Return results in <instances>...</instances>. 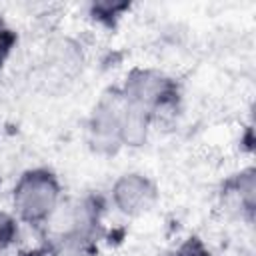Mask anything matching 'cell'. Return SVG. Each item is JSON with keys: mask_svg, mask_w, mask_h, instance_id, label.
I'll return each mask as SVG.
<instances>
[{"mask_svg": "<svg viewBox=\"0 0 256 256\" xmlns=\"http://www.w3.org/2000/svg\"><path fill=\"white\" fill-rule=\"evenodd\" d=\"M60 180L48 168H30L22 172L12 190L14 216L32 226L50 222L60 206Z\"/></svg>", "mask_w": 256, "mask_h": 256, "instance_id": "obj_1", "label": "cell"}, {"mask_svg": "<svg viewBox=\"0 0 256 256\" xmlns=\"http://www.w3.org/2000/svg\"><path fill=\"white\" fill-rule=\"evenodd\" d=\"M118 90L126 104L148 112L152 122L160 120V116L172 114L178 104L176 82L154 68H134Z\"/></svg>", "mask_w": 256, "mask_h": 256, "instance_id": "obj_2", "label": "cell"}, {"mask_svg": "<svg viewBox=\"0 0 256 256\" xmlns=\"http://www.w3.org/2000/svg\"><path fill=\"white\" fill-rule=\"evenodd\" d=\"M126 102L118 88L108 90L94 104L88 118V144L96 154L110 156L122 148L120 130Z\"/></svg>", "mask_w": 256, "mask_h": 256, "instance_id": "obj_3", "label": "cell"}, {"mask_svg": "<svg viewBox=\"0 0 256 256\" xmlns=\"http://www.w3.org/2000/svg\"><path fill=\"white\" fill-rule=\"evenodd\" d=\"M114 208L124 216H142L158 200L154 180L142 172H126L116 178L110 190Z\"/></svg>", "mask_w": 256, "mask_h": 256, "instance_id": "obj_4", "label": "cell"}, {"mask_svg": "<svg viewBox=\"0 0 256 256\" xmlns=\"http://www.w3.org/2000/svg\"><path fill=\"white\" fill-rule=\"evenodd\" d=\"M150 126H152V118H150L148 112L126 104L124 118H122V130H120L122 146H130V148L142 146L146 142V138H148Z\"/></svg>", "mask_w": 256, "mask_h": 256, "instance_id": "obj_5", "label": "cell"}, {"mask_svg": "<svg viewBox=\"0 0 256 256\" xmlns=\"http://www.w3.org/2000/svg\"><path fill=\"white\" fill-rule=\"evenodd\" d=\"M228 196L234 198L238 208H244L248 214L254 210V192H256V182H254V170L248 168L240 174H236L224 188Z\"/></svg>", "mask_w": 256, "mask_h": 256, "instance_id": "obj_6", "label": "cell"}, {"mask_svg": "<svg viewBox=\"0 0 256 256\" xmlns=\"http://www.w3.org/2000/svg\"><path fill=\"white\" fill-rule=\"evenodd\" d=\"M18 218L10 212L0 210V254H4L18 240Z\"/></svg>", "mask_w": 256, "mask_h": 256, "instance_id": "obj_7", "label": "cell"}, {"mask_svg": "<svg viewBox=\"0 0 256 256\" xmlns=\"http://www.w3.org/2000/svg\"><path fill=\"white\" fill-rule=\"evenodd\" d=\"M128 8H130V4H126V2H110V0L94 2V4L90 6L92 16H94L96 20L108 22V24H112L114 20H118V18L124 14V10H128Z\"/></svg>", "mask_w": 256, "mask_h": 256, "instance_id": "obj_8", "label": "cell"}, {"mask_svg": "<svg viewBox=\"0 0 256 256\" xmlns=\"http://www.w3.org/2000/svg\"><path fill=\"white\" fill-rule=\"evenodd\" d=\"M16 42H18V36L16 32L0 18V66L8 60V56L12 54V50L16 48Z\"/></svg>", "mask_w": 256, "mask_h": 256, "instance_id": "obj_9", "label": "cell"}, {"mask_svg": "<svg viewBox=\"0 0 256 256\" xmlns=\"http://www.w3.org/2000/svg\"><path fill=\"white\" fill-rule=\"evenodd\" d=\"M170 256H212V254H210V250L206 248V244L200 238L190 236L176 250H172Z\"/></svg>", "mask_w": 256, "mask_h": 256, "instance_id": "obj_10", "label": "cell"}]
</instances>
